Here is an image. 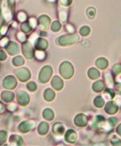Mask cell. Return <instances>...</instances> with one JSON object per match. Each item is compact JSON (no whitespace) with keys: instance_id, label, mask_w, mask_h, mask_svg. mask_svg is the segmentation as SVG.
<instances>
[{"instance_id":"cell-2","label":"cell","mask_w":121,"mask_h":146,"mask_svg":"<svg viewBox=\"0 0 121 146\" xmlns=\"http://www.w3.org/2000/svg\"><path fill=\"white\" fill-rule=\"evenodd\" d=\"M60 72L65 79H69L73 74V68L69 62H64L60 65Z\"/></svg>"},{"instance_id":"cell-3","label":"cell","mask_w":121,"mask_h":146,"mask_svg":"<svg viewBox=\"0 0 121 146\" xmlns=\"http://www.w3.org/2000/svg\"><path fill=\"white\" fill-rule=\"evenodd\" d=\"M51 74H52V69H51V68L50 66L44 67L41 69L40 73L39 79H40V82L41 83H46L50 80V78L51 76Z\"/></svg>"},{"instance_id":"cell-4","label":"cell","mask_w":121,"mask_h":146,"mask_svg":"<svg viewBox=\"0 0 121 146\" xmlns=\"http://www.w3.org/2000/svg\"><path fill=\"white\" fill-rule=\"evenodd\" d=\"M15 74L16 76L18 77V79L20 80V81L22 82H24V81H27L30 77V71L25 68H18L16 71H15Z\"/></svg>"},{"instance_id":"cell-49","label":"cell","mask_w":121,"mask_h":146,"mask_svg":"<svg viewBox=\"0 0 121 146\" xmlns=\"http://www.w3.org/2000/svg\"><path fill=\"white\" fill-rule=\"evenodd\" d=\"M6 31H7V27H3V28H2V30H1V34H3V35Z\"/></svg>"},{"instance_id":"cell-42","label":"cell","mask_w":121,"mask_h":146,"mask_svg":"<svg viewBox=\"0 0 121 146\" xmlns=\"http://www.w3.org/2000/svg\"><path fill=\"white\" fill-rule=\"evenodd\" d=\"M16 107H17L16 104H14V103H11V104L8 106L9 110V111H14V110L16 109Z\"/></svg>"},{"instance_id":"cell-15","label":"cell","mask_w":121,"mask_h":146,"mask_svg":"<svg viewBox=\"0 0 121 146\" xmlns=\"http://www.w3.org/2000/svg\"><path fill=\"white\" fill-rule=\"evenodd\" d=\"M51 84H52V86H53L56 90H60V89L62 88V86H63V82H62V80H60L58 76H55V77L52 79Z\"/></svg>"},{"instance_id":"cell-46","label":"cell","mask_w":121,"mask_h":146,"mask_svg":"<svg viewBox=\"0 0 121 146\" xmlns=\"http://www.w3.org/2000/svg\"><path fill=\"white\" fill-rule=\"evenodd\" d=\"M36 39H37V36H36V34H33V36L30 37V42H35L36 41Z\"/></svg>"},{"instance_id":"cell-26","label":"cell","mask_w":121,"mask_h":146,"mask_svg":"<svg viewBox=\"0 0 121 146\" xmlns=\"http://www.w3.org/2000/svg\"><path fill=\"white\" fill-rule=\"evenodd\" d=\"M104 104V99L103 98V96H98L97 98H95L94 100V105L98 107H101Z\"/></svg>"},{"instance_id":"cell-27","label":"cell","mask_w":121,"mask_h":146,"mask_svg":"<svg viewBox=\"0 0 121 146\" xmlns=\"http://www.w3.org/2000/svg\"><path fill=\"white\" fill-rule=\"evenodd\" d=\"M13 63L15 66H20V65H22L24 63V58L22 57H20V56H18V57L14 58Z\"/></svg>"},{"instance_id":"cell-18","label":"cell","mask_w":121,"mask_h":146,"mask_svg":"<svg viewBox=\"0 0 121 146\" xmlns=\"http://www.w3.org/2000/svg\"><path fill=\"white\" fill-rule=\"evenodd\" d=\"M53 131L56 134L60 135L64 133V127L61 123H56L53 127Z\"/></svg>"},{"instance_id":"cell-10","label":"cell","mask_w":121,"mask_h":146,"mask_svg":"<svg viewBox=\"0 0 121 146\" xmlns=\"http://www.w3.org/2000/svg\"><path fill=\"white\" fill-rule=\"evenodd\" d=\"M7 51L9 52V54L14 55V54L18 53V52H19V46L15 42H9L8 46H7Z\"/></svg>"},{"instance_id":"cell-5","label":"cell","mask_w":121,"mask_h":146,"mask_svg":"<svg viewBox=\"0 0 121 146\" xmlns=\"http://www.w3.org/2000/svg\"><path fill=\"white\" fill-rule=\"evenodd\" d=\"M22 47H23V52L27 58H33V55H34L33 54V47H32V45L30 44V42H24L23 44Z\"/></svg>"},{"instance_id":"cell-31","label":"cell","mask_w":121,"mask_h":146,"mask_svg":"<svg viewBox=\"0 0 121 146\" xmlns=\"http://www.w3.org/2000/svg\"><path fill=\"white\" fill-rule=\"evenodd\" d=\"M105 79L107 80L108 85L110 86V87H112L113 86V80H112V77H111V75H110L109 73H106L105 74Z\"/></svg>"},{"instance_id":"cell-7","label":"cell","mask_w":121,"mask_h":146,"mask_svg":"<svg viewBox=\"0 0 121 146\" xmlns=\"http://www.w3.org/2000/svg\"><path fill=\"white\" fill-rule=\"evenodd\" d=\"M16 84H17L16 80L13 76H8L3 80V86L6 89H9V90H11V89L15 88Z\"/></svg>"},{"instance_id":"cell-41","label":"cell","mask_w":121,"mask_h":146,"mask_svg":"<svg viewBox=\"0 0 121 146\" xmlns=\"http://www.w3.org/2000/svg\"><path fill=\"white\" fill-rule=\"evenodd\" d=\"M8 42H9L8 38H7V37H4L3 39H2V40H1V42H0V46H6V44L8 43Z\"/></svg>"},{"instance_id":"cell-23","label":"cell","mask_w":121,"mask_h":146,"mask_svg":"<svg viewBox=\"0 0 121 146\" xmlns=\"http://www.w3.org/2000/svg\"><path fill=\"white\" fill-rule=\"evenodd\" d=\"M93 90H94L95 91L99 92V91H102V90H103V88H104V84L103 83V81H101V80L97 81V82H95V83L93 84Z\"/></svg>"},{"instance_id":"cell-39","label":"cell","mask_w":121,"mask_h":146,"mask_svg":"<svg viewBox=\"0 0 121 146\" xmlns=\"http://www.w3.org/2000/svg\"><path fill=\"white\" fill-rule=\"evenodd\" d=\"M114 103L118 106H121V96H116L114 98Z\"/></svg>"},{"instance_id":"cell-19","label":"cell","mask_w":121,"mask_h":146,"mask_svg":"<svg viewBox=\"0 0 121 146\" xmlns=\"http://www.w3.org/2000/svg\"><path fill=\"white\" fill-rule=\"evenodd\" d=\"M48 129H49V126L46 123H41L38 127V132L40 134H45L48 132Z\"/></svg>"},{"instance_id":"cell-25","label":"cell","mask_w":121,"mask_h":146,"mask_svg":"<svg viewBox=\"0 0 121 146\" xmlns=\"http://www.w3.org/2000/svg\"><path fill=\"white\" fill-rule=\"evenodd\" d=\"M114 96V92L111 89H108L104 91L103 95V98L106 99V100H110L112 97Z\"/></svg>"},{"instance_id":"cell-50","label":"cell","mask_w":121,"mask_h":146,"mask_svg":"<svg viewBox=\"0 0 121 146\" xmlns=\"http://www.w3.org/2000/svg\"><path fill=\"white\" fill-rule=\"evenodd\" d=\"M117 132H118V133H119V134H120L121 135V124L118 127V128H117Z\"/></svg>"},{"instance_id":"cell-9","label":"cell","mask_w":121,"mask_h":146,"mask_svg":"<svg viewBox=\"0 0 121 146\" xmlns=\"http://www.w3.org/2000/svg\"><path fill=\"white\" fill-rule=\"evenodd\" d=\"M65 139L67 142L69 143H75L77 141V139H78V136H77V133L73 131V130H69L67 131V133H66V136H65Z\"/></svg>"},{"instance_id":"cell-45","label":"cell","mask_w":121,"mask_h":146,"mask_svg":"<svg viewBox=\"0 0 121 146\" xmlns=\"http://www.w3.org/2000/svg\"><path fill=\"white\" fill-rule=\"evenodd\" d=\"M30 24L31 27H35L36 25V20L34 18H32V19L30 20Z\"/></svg>"},{"instance_id":"cell-34","label":"cell","mask_w":121,"mask_h":146,"mask_svg":"<svg viewBox=\"0 0 121 146\" xmlns=\"http://www.w3.org/2000/svg\"><path fill=\"white\" fill-rule=\"evenodd\" d=\"M27 88L30 90L34 91V90H36V83H34V82H30V83L27 84Z\"/></svg>"},{"instance_id":"cell-48","label":"cell","mask_w":121,"mask_h":146,"mask_svg":"<svg viewBox=\"0 0 121 146\" xmlns=\"http://www.w3.org/2000/svg\"><path fill=\"white\" fill-rule=\"evenodd\" d=\"M66 27H67V30H68V31H69L70 32H72V31H74L73 27H72V26H71V25H67Z\"/></svg>"},{"instance_id":"cell-38","label":"cell","mask_w":121,"mask_h":146,"mask_svg":"<svg viewBox=\"0 0 121 146\" xmlns=\"http://www.w3.org/2000/svg\"><path fill=\"white\" fill-rule=\"evenodd\" d=\"M17 37H18V39H19L20 41H21V42H24V40H25V35H24V33H22V32L18 33Z\"/></svg>"},{"instance_id":"cell-35","label":"cell","mask_w":121,"mask_h":146,"mask_svg":"<svg viewBox=\"0 0 121 146\" xmlns=\"http://www.w3.org/2000/svg\"><path fill=\"white\" fill-rule=\"evenodd\" d=\"M30 29H31V26H30L28 23H24L22 25V30L24 32H29L30 31Z\"/></svg>"},{"instance_id":"cell-44","label":"cell","mask_w":121,"mask_h":146,"mask_svg":"<svg viewBox=\"0 0 121 146\" xmlns=\"http://www.w3.org/2000/svg\"><path fill=\"white\" fill-rule=\"evenodd\" d=\"M6 58V54L3 51H0V60H4Z\"/></svg>"},{"instance_id":"cell-14","label":"cell","mask_w":121,"mask_h":146,"mask_svg":"<svg viewBox=\"0 0 121 146\" xmlns=\"http://www.w3.org/2000/svg\"><path fill=\"white\" fill-rule=\"evenodd\" d=\"M105 110H106V111H107L108 113H109V114H114V113H115V112L117 111V110H118V105H116L114 102H109V103L107 104L106 107H105Z\"/></svg>"},{"instance_id":"cell-30","label":"cell","mask_w":121,"mask_h":146,"mask_svg":"<svg viewBox=\"0 0 121 146\" xmlns=\"http://www.w3.org/2000/svg\"><path fill=\"white\" fill-rule=\"evenodd\" d=\"M7 139V133L4 131H0V145H3Z\"/></svg>"},{"instance_id":"cell-24","label":"cell","mask_w":121,"mask_h":146,"mask_svg":"<svg viewBox=\"0 0 121 146\" xmlns=\"http://www.w3.org/2000/svg\"><path fill=\"white\" fill-rule=\"evenodd\" d=\"M40 23L43 28L46 29L50 25V19L46 16H42L40 18Z\"/></svg>"},{"instance_id":"cell-29","label":"cell","mask_w":121,"mask_h":146,"mask_svg":"<svg viewBox=\"0 0 121 146\" xmlns=\"http://www.w3.org/2000/svg\"><path fill=\"white\" fill-rule=\"evenodd\" d=\"M36 57L37 58V59H39V60H42V59H44V58H45V52H44L42 50H37V51H36Z\"/></svg>"},{"instance_id":"cell-16","label":"cell","mask_w":121,"mask_h":146,"mask_svg":"<svg viewBox=\"0 0 121 146\" xmlns=\"http://www.w3.org/2000/svg\"><path fill=\"white\" fill-rule=\"evenodd\" d=\"M9 142L11 145H23V139L20 136L17 135H12L9 139Z\"/></svg>"},{"instance_id":"cell-8","label":"cell","mask_w":121,"mask_h":146,"mask_svg":"<svg viewBox=\"0 0 121 146\" xmlns=\"http://www.w3.org/2000/svg\"><path fill=\"white\" fill-rule=\"evenodd\" d=\"M35 126V123L32 121H25V122H22L19 126V129L22 133H27L28 131H30L33 127Z\"/></svg>"},{"instance_id":"cell-28","label":"cell","mask_w":121,"mask_h":146,"mask_svg":"<svg viewBox=\"0 0 121 146\" xmlns=\"http://www.w3.org/2000/svg\"><path fill=\"white\" fill-rule=\"evenodd\" d=\"M3 16H4V18H5V20L7 21H9L10 19H11V13H10V11L7 9V7H3Z\"/></svg>"},{"instance_id":"cell-21","label":"cell","mask_w":121,"mask_h":146,"mask_svg":"<svg viewBox=\"0 0 121 146\" xmlns=\"http://www.w3.org/2000/svg\"><path fill=\"white\" fill-rule=\"evenodd\" d=\"M96 65L101 69H104L108 66V62H107V60L105 58H99L96 61Z\"/></svg>"},{"instance_id":"cell-32","label":"cell","mask_w":121,"mask_h":146,"mask_svg":"<svg viewBox=\"0 0 121 146\" xmlns=\"http://www.w3.org/2000/svg\"><path fill=\"white\" fill-rule=\"evenodd\" d=\"M89 32H90V30H89V28H88V27H87V26L82 27L80 31V33L82 35V36H87Z\"/></svg>"},{"instance_id":"cell-11","label":"cell","mask_w":121,"mask_h":146,"mask_svg":"<svg viewBox=\"0 0 121 146\" xmlns=\"http://www.w3.org/2000/svg\"><path fill=\"white\" fill-rule=\"evenodd\" d=\"M75 124L78 127H83L87 124V117L83 114H79L75 117Z\"/></svg>"},{"instance_id":"cell-20","label":"cell","mask_w":121,"mask_h":146,"mask_svg":"<svg viewBox=\"0 0 121 146\" xmlns=\"http://www.w3.org/2000/svg\"><path fill=\"white\" fill-rule=\"evenodd\" d=\"M88 76H89L91 79H93V80L97 79V78L99 77V72L96 68H90V69L88 70Z\"/></svg>"},{"instance_id":"cell-43","label":"cell","mask_w":121,"mask_h":146,"mask_svg":"<svg viewBox=\"0 0 121 146\" xmlns=\"http://www.w3.org/2000/svg\"><path fill=\"white\" fill-rule=\"evenodd\" d=\"M109 123H110L111 125L114 126L115 125V123L117 122V120H116V118H114V117H111V118H109Z\"/></svg>"},{"instance_id":"cell-33","label":"cell","mask_w":121,"mask_h":146,"mask_svg":"<svg viewBox=\"0 0 121 146\" xmlns=\"http://www.w3.org/2000/svg\"><path fill=\"white\" fill-rule=\"evenodd\" d=\"M60 25L58 21H56V22L53 23V25H52V31H58L60 30Z\"/></svg>"},{"instance_id":"cell-37","label":"cell","mask_w":121,"mask_h":146,"mask_svg":"<svg viewBox=\"0 0 121 146\" xmlns=\"http://www.w3.org/2000/svg\"><path fill=\"white\" fill-rule=\"evenodd\" d=\"M111 143H112L114 145H121V141L118 139V138H116V137H114V138L111 139Z\"/></svg>"},{"instance_id":"cell-13","label":"cell","mask_w":121,"mask_h":146,"mask_svg":"<svg viewBox=\"0 0 121 146\" xmlns=\"http://www.w3.org/2000/svg\"><path fill=\"white\" fill-rule=\"evenodd\" d=\"M14 95L10 91H3L2 93V100L5 102H10L14 100Z\"/></svg>"},{"instance_id":"cell-36","label":"cell","mask_w":121,"mask_h":146,"mask_svg":"<svg viewBox=\"0 0 121 146\" xmlns=\"http://www.w3.org/2000/svg\"><path fill=\"white\" fill-rule=\"evenodd\" d=\"M114 73L117 75V74H120L121 73V65L120 64H117V65H115L114 67Z\"/></svg>"},{"instance_id":"cell-22","label":"cell","mask_w":121,"mask_h":146,"mask_svg":"<svg viewBox=\"0 0 121 146\" xmlns=\"http://www.w3.org/2000/svg\"><path fill=\"white\" fill-rule=\"evenodd\" d=\"M43 116L47 120H52L54 117V113L51 109H45L43 112Z\"/></svg>"},{"instance_id":"cell-12","label":"cell","mask_w":121,"mask_h":146,"mask_svg":"<svg viewBox=\"0 0 121 146\" xmlns=\"http://www.w3.org/2000/svg\"><path fill=\"white\" fill-rule=\"evenodd\" d=\"M36 46L38 50H45L47 48L48 46V43L45 40L42 39V38H37L36 41Z\"/></svg>"},{"instance_id":"cell-47","label":"cell","mask_w":121,"mask_h":146,"mask_svg":"<svg viewBox=\"0 0 121 146\" xmlns=\"http://www.w3.org/2000/svg\"><path fill=\"white\" fill-rule=\"evenodd\" d=\"M116 80H117L119 83H121V73L120 74H119V75L117 74V76H116Z\"/></svg>"},{"instance_id":"cell-6","label":"cell","mask_w":121,"mask_h":146,"mask_svg":"<svg viewBox=\"0 0 121 146\" xmlns=\"http://www.w3.org/2000/svg\"><path fill=\"white\" fill-rule=\"evenodd\" d=\"M17 101H18L19 104L21 105V106L27 105L30 102V98H29L28 94L24 91H19L18 96H17Z\"/></svg>"},{"instance_id":"cell-51","label":"cell","mask_w":121,"mask_h":146,"mask_svg":"<svg viewBox=\"0 0 121 146\" xmlns=\"http://www.w3.org/2000/svg\"><path fill=\"white\" fill-rule=\"evenodd\" d=\"M3 111H4V108H3V105L0 103V113H2V112H3Z\"/></svg>"},{"instance_id":"cell-1","label":"cell","mask_w":121,"mask_h":146,"mask_svg":"<svg viewBox=\"0 0 121 146\" xmlns=\"http://www.w3.org/2000/svg\"><path fill=\"white\" fill-rule=\"evenodd\" d=\"M79 37L78 35H66L62 36L57 39V43L61 46H67L78 42Z\"/></svg>"},{"instance_id":"cell-17","label":"cell","mask_w":121,"mask_h":146,"mask_svg":"<svg viewBox=\"0 0 121 146\" xmlns=\"http://www.w3.org/2000/svg\"><path fill=\"white\" fill-rule=\"evenodd\" d=\"M44 97H45V99L46 101L51 102V101H52V100L54 99V97H55V93H54V91H53L52 90L48 89V90H46L45 91V93H44Z\"/></svg>"},{"instance_id":"cell-53","label":"cell","mask_w":121,"mask_h":146,"mask_svg":"<svg viewBox=\"0 0 121 146\" xmlns=\"http://www.w3.org/2000/svg\"><path fill=\"white\" fill-rule=\"evenodd\" d=\"M51 2H53V1H54V0H51Z\"/></svg>"},{"instance_id":"cell-52","label":"cell","mask_w":121,"mask_h":146,"mask_svg":"<svg viewBox=\"0 0 121 146\" xmlns=\"http://www.w3.org/2000/svg\"><path fill=\"white\" fill-rule=\"evenodd\" d=\"M117 88H118L117 90H118L120 92H121V84H117Z\"/></svg>"},{"instance_id":"cell-40","label":"cell","mask_w":121,"mask_h":146,"mask_svg":"<svg viewBox=\"0 0 121 146\" xmlns=\"http://www.w3.org/2000/svg\"><path fill=\"white\" fill-rule=\"evenodd\" d=\"M18 18H19V20H20V21H25V19H26V15H25V14H24V13H20L19 15H18Z\"/></svg>"}]
</instances>
